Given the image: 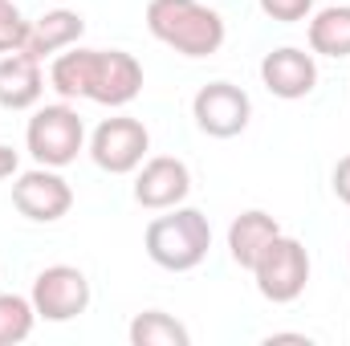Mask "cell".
Here are the masks:
<instances>
[{
	"label": "cell",
	"instance_id": "1",
	"mask_svg": "<svg viewBox=\"0 0 350 346\" xmlns=\"http://www.w3.org/2000/svg\"><path fill=\"white\" fill-rule=\"evenodd\" d=\"M147 29L183 57H212L224 45V16L204 0H151Z\"/></svg>",
	"mask_w": 350,
	"mask_h": 346
},
{
	"label": "cell",
	"instance_id": "2",
	"mask_svg": "<svg viewBox=\"0 0 350 346\" xmlns=\"http://www.w3.org/2000/svg\"><path fill=\"white\" fill-rule=\"evenodd\" d=\"M147 257L167 273H187L196 265H204L208 249H212V224L200 208H167V216H155L147 224L143 237Z\"/></svg>",
	"mask_w": 350,
	"mask_h": 346
},
{
	"label": "cell",
	"instance_id": "3",
	"mask_svg": "<svg viewBox=\"0 0 350 346\" xmlns=\"http://www.w3.org/2000/svg\"><path fill=\"white\" fill-rule=\"evenodd\" d=\"M25 147L29 155L41 163V168H70L82 147H86V122L82 114L70 106V102H53V106H41L33 118H29V131H25Z\"/></svg>",
	"mask_w": 350,
	"mask_h": 346
},
{
	"label": "cell",
	"instance_id": "4",
	"mask_svg": "<svg viewBox=\"0 0 350 346\" xmlns=\"http://www.w3.org/2000/svg\"><path fill=\"white\" fill-rule=\"evenodd\" d=\"M249 273L257 277V289H261L265 302L289 306V302H297V297L306 293V285H310V253H306V245H301L297 237L277 232V237L265 245V253L257 257V265H253Z\"/></svg>",
	"mask_w": 350,
	"mask_h": 346
},
{
	"label": "cell",
	"instance_id": "5",
	"mask_svg": "<svg viewBox=\"0 0 350 346\" xmlns=\"http://www.w3.org/2000/svg\"><path fill=\"white\" fill-rule=\"evenodd\" d=\"M33 310L45 322H74L90 306V281L74 265H49L33 281Z\"/></svg>",
	"mask_w": 350,
	"mask_h": 346
},
{
	"label": "cell",
	"instance_id": "6",
	"mask_svg": "<svg viewBox=\"0 0 350 346\" xmlns=\"http://www.w3.org/2000/svg\"><path fill=\"white\" fill-rule=\"evenodd\" d=\"M151 135L139 118H106L90 135V159L110 175H131L147 159Z\"/></svg>",
	"mask_w": 350,
	"mask_h": 346
},
{
	"label": "cell",
	"instance_id": "7",
	"mask_svg": "<svg viewBox=\"0 0 350 346\" xmlns=\"http://www.w3.org/2000/svg\"><path fill=\"white\" fill-rule=\"evenodd\" d=\"M12 208L25 216V220H37V224H53L62 220L70 208H74V187L57 175V168H33V172H21L12 183Z\"/></svg>",
	"mask_w": 350,
	"mask_h": 346
},
{
	"label": "cell",
	"instance_id": "8",
	"mask_svg": "<svg viewBox=\"0 0 350 346\" xmlns=\"http://www.w3.org/2000/svg\"><path fill=\"white\" fill-rule=\"evenodd\" d=\"M191 118H196V127H200L204 135H212V139H232V135H241V131L249 127L253 102H249L245 90L232 86V82H208V86L191 98Z\"/></svg>",
	"mask_w": 350,
	"mask_h": 346
},
{
	"label": "cell",
	"instance_id": "9",
	"mask_svg": "<svg viewBox=\"0 0 350 346\" xmlns=\"http://www.w3.org/2000/svg\"><path fill=\"white\" fill-rule=\"evenodd\" d=\"M143 90V66L126 49H94V70H90L86 98L98 106H126Z\"/></svg>",
	"mask_w": 350,
	"mask_h": 346
},
{
	"label": "cell",
	"instance_id": "10",
	"mask_svg": "<svg viewBox=\"0 0 350 346\" xmlns=\"http://www.w3.org/2000/svg\"><path fill=\"white\" fill-rule=\"evenodd\" d=\"M191 191V172L183 159L175 155H155L147 163H139V179H135V200L151 212H167L175 204H183Z\"/></svg>",
	"mask_w": 350,
	"mask_h": 346
},
{
	"label": "cell",
	"instance_id": "11",
	"mask_svg": "<svg viewBox=\"0 0 350 346\" xmlns=\"http://www.w3.org/2000/svg\"><path fill=\"white\" fill-rule=\"evenodd\" d=\"M261 82H265V90H269L273 98L297 102V98L314 94V86H318V62H314V53H306V49L281 45V49L265 53Z\"/></svg>",
	"mask_w": 350,
	"mask_h": 346
},
{
	"label": "cell",
	"instance_id": "12",
	"mask_svg": "<svg viewBox=\"0 0 350 346\" xmlns=\"http://www.w3.org/2000/svg\"><path fill=\"white\" fill-rule=\"evenodd\" d=\"M45 90V78H41V62L25 49H12L0 57V106L4 110H29L37 106Z\"/></svg>",
	"mask_w": 350,
	"mask_h": 346
},
{
	"label": "cell",
	"instance_id": "13",
	"mask_svg": "<svg viewBox=\"0 0 350 346\" xmlns=\"http://www.w3.org/2000/svg\"><path fill=\"white\" fill-rule=\"evenodd\" d=\"M82 33H86V21H82V12H74V8H49L45 16H37V21L29 25L25 53H33L37 62H45L49 53L78 45V41H82Z\"/></svg>",
	"mask_w": 350,
	"mask_h": 346
},
{
	"label": "cell",
	"instance_id": "14",
	"mask_svg": "<svg viewBox=\"0 0 350 346\" xmlns=\"http://www.w3.org/2000/svg\"><path fill=\"white\" fill-rule=\"evenodd\" d=\"M277 232H281V224H277L269 212H261V208L241 212V216L228 224V253H232V261H237L241 269H253L257 257L265 253V245H269Z\"/></svg>",
	"mask_w": 350,
	"mask_h": 346
},
{
	"label": "cell",
	"instance_id": "15",
	"mask_svg": "<svg viewBox=\"0 0 350 346\" xmlns=\"http://www.w3.org/2000/svg\"><path fill=\"white\" fill-rule=\"evenodd\" d=\"M310 49L322 57H350V4H330L310 21Z\"/></svg>",
	"mask_w": 350,
	"mask_h": 346
},
{
	"label": "cell",
	"instance_id": "16",
	"mask_svg": "<svg viewBox=\"0 0 350 346\" xmlns=\"http://www.w3.org/2000/svg\"><path fill=\"white\" fill-rule=\"evenodd\" d=\"M90 70H94V49H70V53H57L53 66H49V86L57 90L66 102H70V98H86Z\"/></svg>",
	"mask_w": 350,
	"mask_h": 346
},
{
	"label": "cell",
	"instance_id": "17",
	"mask_svg": "<svg viewBox=\"0 0 350 346\" xmlns=\"http://www.w3.org/2000/svg\"><path fill=\"white\" fill-rule=\"evenodd\" d=\"M131 346H187L191 334L183 322H175L172 314L163 310H143L135 322H131Z\"/></svg>",
	"mask_w": 350,
	"mask_h": 346
},
{
	"label": "cell",
	"instance_id": "18",
	"mask_svg": "<svg viewBox=\"0 0 350 346\" xmlns=\"http://www.w3.org/2000/svg\"><path fill=\"white\" fill-rule=\"evenodd\" d=\"M33 322H37V310H33V297H21V293H0V346H16L33 334Z\"/></svg>",
	"mask_w": 350,
	"mask_h": 346
},
{
	"label": "cell",
	"instance_id": "19",
	"mask_svg": "<svg viewBox=\"0 0 350 346\" xmlns=\"http://www.w3.org/2000/svg\"><path fill=\"white\" fill-rule=\"evenodd\" d=\"M25 37H29V21L12 0H0V53L25 49Z\"/></svg>",
	"mask_w": 350,
	"mask_h": 346
},
{
	"label": "cell",
	"instance_id": "20",
	"mask_svg": "<svg viewBox=\"0 0 350 346\" xmlns=\"http://www.w3.org/2000/svg\"><path fill=\"white\" fill-rule=\"evenodd\" d=\"M261 12L269 21H281V25H293V21H306L314 12V0H257Z\"/></svg>",
	"mask_w": 350,
	"mask_h": 346
},
{
	"label": "cell",
	"instance_id": "21",
	"mask_svg": "<svg viewBox=\"0 0 350 346\" xmlns=\"http://www.w3.org/2000/svg\"><path fill=\"white\" fill-rule=\"evenodd\" d=\"M334 196L350 208V155H342L338 168H334Z\"/></svg>",
	"mask_w": 350,
	"mask_h": 346
},
{
	"label": "cell",
	"instance_id": "22",
	"mask_svg": "<svg viewBox=\"0 0 350 346\" xmlns=\"http://www.w3.org/2000/svg\"><path fill=\"white\" fill-rule=\"evenodd\" d=\"M21 168V159H16V151L8 147V143H0V179H8V175H16Z\"/></svg>",
	"mask_w": 350,
	"mask_h": 346
}]
</instances>
